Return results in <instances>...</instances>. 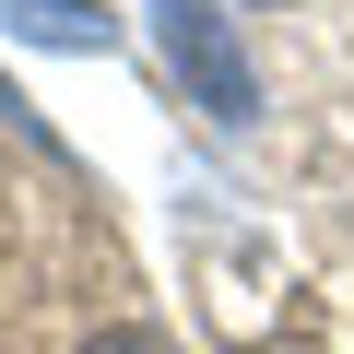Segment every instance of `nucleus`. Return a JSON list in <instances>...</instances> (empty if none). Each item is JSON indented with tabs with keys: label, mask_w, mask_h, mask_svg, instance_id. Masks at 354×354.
<instances>
[{
	"label": "nucleus",
	"mask_w": 354,
	"mask_h": 354,
	"mask_svg": "<svg viewBox=\"0 0 354 354\" xmlns=\"http://www.w3.org/2000/svg\"><path fill=\"white\" fill-rule=\"evenodd\" d=\"M153 48H165L177 83H189V106H213L225 130L260 118V71H248V48L225 24V0H153Z\"/></svg>",
	"instance_id": "f257e3e1"
},
{
	"label": "nucleus",
	"mask_w": 354,
	"mask_h": 354,
	"mask_svg": "<svg viewBox=\"0 0 354 354\" xmlns=\"http://www.w3.org/2000/svg\"><path fill=\"white\" fill-rule=\"evenodd\" d=\"M83 354H177V342H165V330H95Z\"/></svg>",
	"instance_id": "7ed1b4c3"
},
{
	"label": "nucleus",
	"mask_w": 354,
	"mask_h": 354,
	"mask_svg": "<svg viewBox=\"0 0 354 354\" xmlns=\"http://www.w3.org/2000/svg\"><path fill=\"white\" fill-rule=\"evenodd\" d=\"M0 36H36V48H106L118 24L95 0H0Z\"/></svg>",
	"instance_id": "f03ea898"
},
{
	"label": "nucleus",
	"mask_w": 354,
	"mask_h": 354,
	"mask_svg": "<svg viewBox=\"0 0 354 354\" xmlns=\"http://www.w3.org/2000/svg\"><path fill=\"white\" fill-rule=\"evenodd\" d=\"M248 12H283V0H248Z\"/></svg>",
	"instance_id": "20e7f679"
}]
</instances>
